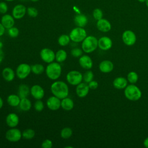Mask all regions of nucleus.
<instances>
[{
	"mask_svg": "<svg viewBox=\"0 0 148 148\" xmlns=\"http://www.w3.org/2000/svg\"><path fill=\"white\" fill-rule=\"evenodd\" d=\"M51 91L53 95L60 99L67 97L69 94L68 86L62 81H56L51 86Z\"/></svg>",
	"mask_w": 148,
	"mask_h": 148,
	"instance_id": "1",
	"label": "nucleus"
},
{
	"mask_svg": "<svg viewBox=\"0 0 148 148\" xmlns=\"http://www.w3.org/2000/svg\"><path fill=\"white\" fill-rule=\"evenodd\" d=\"M124 95L128 99L132 101H136L141 98L142 92L134 84H131L127 86L125 88Z\"/></svg>",
	"mask_w": 148,
	"mask_h": 148,
	"instance_id": "2",
	"label": "nucleus"
},
{
	"mask_svg": "<svg viewBox=\"0 0 148 148\" xmlns=\"http://www.w3.org/2000/svg\"><path fill=\"white\" fill-rule=\"evenodd\" d=\"M61 72V66L58 62L49 63L46 68V74L51 80L57 79L60 76Z\"/></svg>",
	"mask_w": 148,
	"mask_h": 148,
	"instance_id": "3",
	"label": "nucleus"
},
{
	"mask_svg": "<svg viewBox=\"0 0 148 148\" xmlns=\"http://www.w3.org/2000/svg\"><path fill=\"white\" fill-rule=\"evenodd\" d=\"M97 39L94 36H88L82 41V49L86 53H90L94 51L98 47Z\"/></svg>",
	"mask_w": 148,
	"mask_h": 148,
	"instance_id": "4",
	"label": "nucleus"
},
{
	"mask_svg": "<svg viewBox=\"0 0 148 148\" xmlns=\"http://www.w3.org/2000/svg\"><path fill=\"white\" fill-rule=\"evenodd\" d=\"M86 36V31L82 27H76L73 28L69 34V38L71 40L77 43L82 42Z\"/></svg>",
	"mask_w": 148,
	"mask_h": 148,
	"instance_id": "5",
	"label": "nucleus"
},
{
	"mask_svg": "<svg viewBox=\"0 0 148 148\" xmlns=\"http://www.w3.org/2000/svg\"><path fill=\"white\" fill-rule=\"evenodd\" d=\"M83 80L82 74L77 71H71L66 75V80L71 85L77 86Z\"/></svg>",
	"mask_w": 148,
	"mask_h": 148,
	"instance_id": "6",
	"label": "nucleus"
},
{
	"mask_svg": "<svg viewBox=\"0 0 148 148\" xmlns=\"http://www.w3.org/2000/svg\"><path fill=\"white\" fill-rule=\"evenodd\" d=\"M31 71V67L29 65L25 63H22L18 65L16 69V75L20 79H25Z\"/></svg>",
	"mask_w": 148,
	"mask_h": 148,
	"instance_id": "7",
	"label": "nucleus"
},
{
	"mask_svg": "<svg viewBox=\"0 0 148 148\" xmlns=\"http://www.w3.org/2000/svg\"><path fill=\"white\" fill-rule=\"evenodd\" d=\"M22 136V133L17 128H11L8 130L5 134L6 139L12 142H16L20 140Z\"/></svg>",
	"mask_w": 148,
	"mask_h": 148,
	"instance_id": "8",
	"label": "nucleus"
},
{
	"mask_svg": "<svg viewBox=\"0 0 148 148\" xmlns=\"http://www.w3.org/2000/svg\"><path fill=\"white\" fill-rule=\"evenodd\" d=\"M122 40L123 43L127 46H132L136 40V35L131 30H126L122 34Z\"/></svg>",
	"mask_w": 148,
	"mask_h": 148,
	"instance_id": "9",
	"label": "nucleus"
},
{
	"mask_svg": "<svg viewBox=\"0 0 148 148\" xmlns=\"http://www.w3.org/2000/svg\"><path fill=\"white\" fill-rule=\"evenodd\" d=\"M40 56L44 62L49 64L53 62L56 58V54L52 50L49 48L42 49L40 52Z\"/></svg>",
	"mask_w": 148,
	"mask_h": 148,
	"instance_id": "10",
	"label": "nucleus"
},
{
	"mask_svg": "<svg viewBox=\"0 0 148 148\" xmlns=\"http://www.w3.org/2000/svg\"><path fill=\"white\" fill-rule=\"evenodd\" d=\"M27 12V9L24 5L18 4L16 5L12 10V16L16 19L23 18Z\"/></svg>",
	"mask_w": 148,
	"mask_h": 148,
	"instance_id": "11",
	"label": "nucleus"
},
{
	"mask_svg": "<svg viewBox=\"0 0 148 148\" xmlns=\"http://www.w3.org/2000/svg\"><path fill=\"white\" fill-rule=\"evenodd\" d=\"M47 106L51 110H57L61 107L60 99L56 96L49 97L46 102Z\"/></svg>",
	"mask_w": 148,
	"mask_h": 148,
	"instance_id": "12",
	"label": "nucleus"
},
{
	"mask_svg": "<svg viewBox=\"0 0 148 148\" xmlns=\"http://www.w3.org/2000/svg\"><path fill=\"white\" fill-rule=\"evenodd\" d=\"M31 95L36 99H41L45 95L43 88L39 85L35 84L31 87L30 89Z\"/></svg>",
	"mask_w": 148,
	"mask_h": 148,
	"instance_id": "13",
	"label": "nucleus"
},
{
	"mask_svg": "<svg viewBox=\"0 0 148 148\" xmlns=\"http://www.w3.org/2000/svg\"><path fill=\"white\" fill-rule=\"evenodd\" d=\"M112 40L108 36H102L98 40V46L102 50H108L112 46Z\"/></svg>",
	"mask_w": 148,
	"mask_h": 148,
	"instance_id": "14",
	"label": "nucleus"
},
{
	"mask_svg": "<svg viewBox=\"0 0 148 148\" xmlns=\"http://www.w3.org/2000/svg\"><path fill=\"white\" fill-rule=\"evenodd\" d=\"M89 90L90 88L87 84L85 83H80L76 86V92L79 97L84 98L88 94Z\"/></svg>",
	"mask_w": 148,
	"mask_h": 148,
	"instance_id": "15",
	"label": "nucleus"
},
{
	"mask_svg": "<svg viewBox=\"0 0 148 148\" xmlns=\"http://www.w3.org/2000/svg\"><path fill=\"white\" fill-rule=\"evenodd\" d=\"M97 27L99 31L103 32H107L111 29L112 25L108 20L101 18L97 21Z\"/></svg>",
	"mask_w": 148,
	"mask_h": 148,
	"instance_id": "16",
	"label": "nucleus"
},
{
	"mask_svg": "<svg viewBox=\"0 0 148 148\" xmlns=\"http://www.w3.org/2000/svg\"><path fill=\"white\" fill-rule=\"evenodd\" d=\"M79 62L80 65L84 69H90L92 67V61L90 57L87 55H83L80 57Z\"/></svg>",
	"mask_w": 148,
	"mask_h": 148,
	"instance_id": "17",
	"label": "nucleus"
},
{
	"mask_svg": "<svg viewBox=\"0 0 148 148\" xmlns=\"http://www.w3.org/2000/svg\"><path fill=\"white\" fill-rule=\"evenodd\" d=\"M19 122V118L18 116L14 113H10L8 114L6 117V123L7 125L11 127L14 128L16 127Z\"/></svg>",
	"mask_w": 148,
	"mask_h": 148,
	"instance_id": "18",
	"label": "nucleus"
},
{
	"mask_svg": "<svg viewBox=\"0 0 148 148\" xmlns=\"http://www.w3.org/2000/svg\"><path fill=\"white\" fill-rule=\"evenodd\" d=\"M13 16H11L8 14H4L2 18L1 23L6 29H9L13 27L14 24V20Z\"/></svg>",
	"mask_w": 148,
	"mask_h": 148,
	"instance_id": "19",
	"label": "nucleus"
},
{
	"mask_svg": "<svg viewBox=\"0 0 148 148\" xmlns=\"http://www.w3.org/2000/svg\"><path fill=\"white\" fill-rule=\"evenodd\" d=\"M113 64L109 60H103L99 65V69L103 73H109L113 71Z\"/></svg>",
	"mask_w": 148,
	"mask_h": 148,
	"instance_id": "20",
	"label": "nucleus"
},
{
	"mask_svg": "<svg viewBox=\"0 0 148 148\" xmlns=\"http://www.w3.org/2000/svg\"><path fill=\"white\" fill-rule=\"evenodd\" d=\"M128 83V80L124 77H117L113 82V85L116 89L125 88Z\"/></svg>",
	"mask_w": 148,
	"mask_h": 148,
	"instance_id": "21",
	"label": "nucleus"
},
{
	"mask_svg": "<svg viewBox=\"0 0 148 148\" xmlns=\"http://www.w3.org/2000/svg\"><path fill=\"white\" fill-rule=\"evenodd\" d=\"M2 75L3 78L7 82L12 81L15 77L14 71L9 67H6L2 70Z\"/></svg>",
	"mask_w": 148,
	"mask_h": 148,
	"instance_id": "22",
	"label": "nucleus"
},
{
	"mask_svg": "<svg viewBox=\"0 0 148 148\" xmlns=\"http://www.w3.org/2000/svg\"><path fill=\"white\" fill-rule=\"evenodd\" d=\"M74 22L77 27L83 28L87 24L88 19L85 15L79 14L75 16L74 18Z\"/></svg>",
	"mask_w": 148,
	"mask_h": 148,
	"instance_id": "23",
	"label": "nucleus"
},
{
	"mask_svg": "<svg viewBox=\"0 0 148 148\" xmlns=\"http://www.w3.org/2000/svg\"><path fill=\"white\" fill-rule=\"evenodd\" d=\"M74 106V103L72 99L65 97L63 99H62V101H61V107L67 111L71 110L73 108Z\"/></svg>",
	"mask_w": 148,
	"mask_h": 148,
	"instance_id": "24",
	"label": "nucleus"
},
{
	"mask_svg": "<svg viewBox=\"0 0 148 148\" xmlns=\"http://www.w3.org/2000/svg\"><path fill=\"white\" fill-rule=\"evenodd\" d=\"M30 93L29 87L26 84H20L18 87V95L20 98H27Z\"/></svg>",
	"mask_w": 148,
	"mask_h": 148,
	"instance_id": "25",
	"label": "nucleus"
},
{
	"mask_svg": "<svg viewBox=\"0 0 148 148\" xmlns=\"http://www.w3.org/2000/svg\"><path fill=\"white\" fill-rule=\"evenodd\" d=\"M21 98L16 94H10L7 98V102L11 106H17L19 105Z\"/></svg>",
	"mask_w": 148,
	"mask_h": 148,
	"instance_id": "26",
	"label": "nucleus"
},
{
	"mask_svg": "<svg viewBox=\"0 0 148 148\" xmlns=\"http://www.w3.org/2000/svg\"><path fill=\"white\" fill-rule=\"evenodd\" d=\"M18 106L20 109L23 111H28L31 108V102L27 98H21Z\"/></svg>",
	"mask_w": 148,
	"mask_h": 148,
	"instance_id": "27",
	"label": "nucleus"
},
{
	"mask_svg": "<svg viewBox=\"0 0 148 148\" xmlns=\"http://www.w3.org/2000/svg\"><path fill=\"white\" fill-rule=\"evenodd\" d=\"M67 58V53L66 52L63 50L60 49L58 50L56 53V60L58 62H62L66 60Z\"/></svg>",
	"mask_w": 148,
	"mask_h": 148,
	"instance_id": "28",
	"label": "nucleus"
},
{
	"mask_svg": "<svg viewBox=\"0 0 148 148\" xmlns=\"http://www.w3.org/2000/svg\"><path fill=\"white\" fill-rule=\"evenodd\" d=\"M31 71L35 75H40L44 72V66L40 64H35L31 66Z\"/></svg>",
	"mask_w": 148,
	"mask_h": 148,
	"instance_id": "29",
	"label": "nucleus"
},
{
	"mask_svg": "<svg viewBox=\"0 0 148 148\" xmlns=\"http://www.w3.org/2000/svg\"><path fill=\"white\" fill-rule=\"evenodd\" d=\"M35 131L31 128H28L25 130L22 133V136L24 139L27 140L32 139L35 136Z\"/></svg>",
	"mask_w": 148,
	"mask_h": 148,
	"instance_id": "30",
	"label": "nucleus"
},
{
	"mask_svg": "<svg viewBox=\"0 0 148 148\" xmlns=\"http://www.w3.org/2000/svg\"><path fill=\"white\" fill-rule=\"evenodd\" d=\"M70 39L69 36L63 34L59 36L58 39V43L61 46H65L69 43Z\"/></svg>",
	"mask_w": 148,
	"mask_h": 148,
	"instance_id": "31",
	"label": "nucleus"
},
{
	"mask_svg": "<svg viewBox=\"0 0 148 148\" xmlns=\"http://www.w3.org/2000/svg\"><path fill=\"white\" fill-rule=\"evenodd\" d=\"M72 135V130L69 127H65L62 129L61 131L60 135L61 137L63 139H68Z\"/></svg>",
	"mask_w": 148,
	"mask_h": 148,
	"instance_id": "32",
	"label": "nucleus"
},
{
	"mask_svg": "<svg viewBox=\"0 0 148 148\" xmlns=\"http://www.w3.org/2000/svg\"><path fill=\"white\" fill-rule=\"evenodd\" d=\"M138 80V74L134 71H131L128 73L127 75V80L131 84H135L137 82Z\"/></svg>",
	"mask_w": 148,
	"mask_h": 148,
	"instance_id": "33",
	"label": "nucleus"
},
{
	"mask_svg": "<svg viewBox=\"0 0 148 148\" xmlns=\"http://www.w3.org/2000/svg\"><path fill=\"white\" fill-rule=\"evenodd\" d=\"M94 77L93 72L91 71H86L84 75H83V79L86 83H89L91 80H92Z\"/></svg>",
	"mask_w": 148,
	"mask_h": 148,
	"instance_id": "34",
	"label": "nucleus"
},
{
	"mask_svg": "<svg viewBox=\"0 0 148 148\" xmlns=\"http://www.w3.org/2000/svg\"><path fill=\"white\" fill-rule=\"evenodd\" d=\"M8 34L10 37L14 38L18 36L19 34V30L15 27H12L8 29Z\"/></svg>",
	"mask_w": 148,
	"mask_h": 148,
	"instance_id": "35",
	"label": "nucleus"
},
{
	"mask_svg": "<svg viewBox=\"0 0 148 148\" xmlns=\"http://www.w3.org/2000/svg\"><path fill=\"white\" fill-rule=\"evenodd\" d=\"M92 16H93L94 18L96 20L98 21V20L102 18V17H103L102 11L99 8H96L93 10Z\"/></svg>",
	"mask_w": 148,
	"mask_h": 148,
	"instance_id": "36",
	"label": "nucleus"
},
{
	"mask_svg": "<svg viewBox=\"0 0 148 148\" xmlns=\"http://www.w3.org/2000/svg\"><path fill=\"white\" fill-rule=\"evenodd\" d=\"M27 14L31 17H36L38 14V10L34 7H28L27 9Z\"/></svg>",
	"mask_w": 148,
	"mask_h": 148,
	"instance_id": "37",
	"label": "nucleus"
},
{
	"mask_svg": "<svg viewBox=\"0 0 148 148\" xmlns=\"http://www.w3.org/2000/svg\"><path fill=\"white\" fill-rule=\"evenodd\" d=\"M34 108L37 112H41L44 109L43 102L40 99H37L34 103Z\"/></svg>",
	"mask_w": 148,
	"mask_h": 148,
	"instance_id": "38",
	"label": "nucleus"
},
{
	"mask_svg": "<svg viewBox=\"0 0 148 148\" xmlns=\"http://www.w3.org/2000/svg\"><path fill=\"white\" fill-rule=\"evenodd\" d=\"M83 50L79 49V48H74L71 50V53L72 56L74 57H80L83 54Z\"/></svg>",
	"mask_w": 148,
	"mask_h": 148,
	"instance_id": "39",
	"label": "nucleus"
},
{
	"mask_svg": "<svg viewBox=\"0 0 148 148\" xmlns=\"http://www.w3.org/2000/svg\"><path fill=\"white\" fill-rule=\"evenodd\" d=\"M42 147L43 148H51L53 146V142L51 140L45 139L42 143Z\"/></svg>",
	"mask_w": 148,
	"mask_h": 148,
	"instance_id": "40",
	"label": "nucleus"
},
{
	"mask_svg": "<svg viewBox=\"0 0 148 148\" xmlns=\"http://www.w3.org/2000/svg\"><path fill=\"white\" fill-rule=\"evenodd\" d=\"M8 8L7 4L4 2H0V13L5 14L8 11Z\"/></svg>",
	"mask_w": 148,
	"mask_h": 148,
	"instance_id": "41",
	"label": "nucleus"
},
{
	"mask_svg": "<svg viewBox=\"0 0 148 148\" xmlns=\"http://www.w3.org/2000/svg\"><path fill=\"white\" fill-rule=\"evenodd\" d=\"M88 85L90 89H92V90H95V89L97 88V87H98V82L95 80H91V82H90L88 83Z\"/></svg>",
	"mask_w": 148,
	"mask_h": 148,
	"instance_id": "42",
	"label": "nucleus"
},
{
	"mask_svg": "<svg viewBox=\"0 0 148 148\" xmlns=\"http://www.w3.org/2000/svg\"><path fill=\"white\" fill-rule=\"evenodd\" d=\"M5 31V28L4 26L1 23H0V36H2Z\"/></svg>",
	"mask_w": 148,
	"mask_h": 148,
	"instance_id": "43",
	"label": "nucleus"
},
{
	"mask_svg": "<svg viewBox=\"0 0 148 148\" xmlns=\"http://www.w3.org/2000/svg\"><path fill=\"white\" fill-rule=\"evenodd\" d=\"M4 57V53L1 49H0V63L3 61Z\"/></svg>",
	"mask_w": 148,
	"mask_h": 148,
	"instance_id": "44",
	"label": "nucleus"
},
{
	"mask_svg": "<svg viewBox=\"0 0 148 148\" xmlns=\"http://www.w3.org/2000/svg\"><path fill=\"white\" fill-rule=\"evenodd\" d=\"M143 145L145 147L148 148V137H147L143 141Z\"/></svg>",
	"mask_w": 148,
	"mask_h": 148,
	"instance_id": "45",
	"label": "nucleus"
},
{
	"mask_svg": "<svg viewBox=\"0 0 148 148\" xmlns=\"http://www.w3.org/2000/svg\"><path fill=\"white\" fill-rule=\"evenodd\" d=\"M3 100H2V98L0 97V109L2 108V106H3Z\"/></svg>",
	"mask_w": 148,
	"mask_h": 148,
	"instance_id": "46",
	"label": "nucleus"
},
{
	"mask_svg": "<svg viewBox=\"0 0 148 148\" xmlns=\"http://www.w3.org/2000/svg\"><path fill=\"white\" fill-rule=\"evenodd\" d=\"M138 1L140 3H143V2H145L146 1V0H138Z\"/></svg>",
	"mask_w": 148,
	"mask_h": 148,
	"instance_id": "47",
	"label": "nucleus"
},
{
	"mask_svg": "<svg viewBox=\"0 0 148 148\" xmlns=\"http://www.w3.org/2000/svg\"><path fill=\"white\" fill-rule=\"evenodd\" d=\"M2 46H3V44H2V43L0 41V49H1V48L2 47Z\"/></svg>",
	"mask_w": 148,
	"mask_h": 148,
	"instance_id": "48",
	"label": "nucleus"
},
{
	"mask_svg": "<svg viewBox=\"0 0 148 148\" xmlns=\"http://www.w3.org/2000/svg\"><path fill=\"white\" fill-rule=\"evenodd\" d=\"M145 3H146V5L147 7L148 8V0H146V1L145 2Z\"/></svg>",
	"mask_w": 148,
	"mask_h": 148,
	"instance_id": "49",
	"label": "nucleus"
},
{
	"mask_svg": "<svg viewBox=\"0 0 148 148\" xmlns=\"http://www.w3.org/2000/svg\"><path fill=\"white\" fill-rule=\"evenodd\" d=\"M31 1H32V2H37L38 1H39V0H31Z\"/></svg>",
	"mask_w": 148,
	"mask_h": 148,
	"instance_id": "50",
	"label": "nucleus"
},
{
	"mask_svg": "<svg viewBox=\"0 0 148 148\" xmlns=\"http://www.w3.org/2000/svg\"><path fill=\"white\" fill-rule=\"evenodd\" d=\"M5 1H8V2H10V1H13L14 0H5Z\"/></svg>",
	"mask_w": 148,
	"mask_h": 148,
	"instance_id": "51",
	"label": "nucleus"
},
{
	"mask_svg": "<svg viewBox=\"0 0 148 148\" xmlns=\"http://www.w3.org/2000/svg\"><path fill=\"white\" fill-rule=\"evenodd\" d=\"M20 1H27V0H20Z\"/></svg>",
	"mask_w": 148,
	"mask_h": 148,
	"instance_id": "52",
	"label": "nucleus"
}]
</instances>
